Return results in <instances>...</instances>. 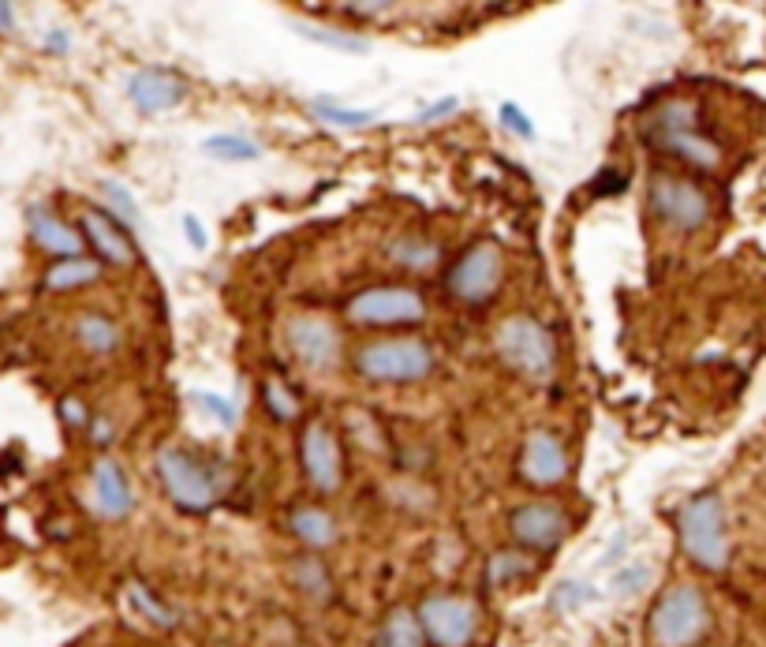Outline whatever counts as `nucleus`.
<instances>
[{"label":"nucleus","mask_w":766,"mask_h":647,"mask_svg":"<svg viewBox=\"0 0 766 647\" xmlns=\"http://www.w3.org/2000/svg\"><path fill=\"white\" fill-rule=\"evenodd\" d=\"M677 536L685 555L696 561L699 569L721 572L729 566V528H726V509L715 490H699L691 494L677 513Z\"/></svg>","instance_id":"nucleus-1"},{"label":"nucleus","mask_w":766,"mask_h":647,"mask_svg":"<svg viewBox=\"0 0 766 647\" xmlns=\"http://www.w3.org/2000/svg\"><path fill=\"white\" fill-rule=\"evenodd\" d=\"M707 625H710L707 595L691 580L669 584L647 614V636L655 647H691L699 644Z\"/></svg>","instance_id":"nucleus-2"},{"label":"nucleus","mask_w":766,"mask_h":647,"mask_svg":"<svg viewBox=\"0 0 766 647\" xmlns=\"http://www.w3.org/2000/svg\"><path fill=\"white\" fill-rule=\"evenodd\" d=\"M699 109L696 101L688 98H674L666 106H658V112L647 124V139L658 146V150L674 154V158L696 165V169H718L721 165V146L715 139L699 131Z\"/></svg>","instance_id":"nucleus-3"},{"label":"nucleus","mask_w":766,"mask_h":647,"mask_svg":"<svg viewBox=\"0 0 766 647\" xmlns=\"http://www.w3.org/2000/svg\"><path fill=\"white\" fill-rule=\"evenodd\" d=\"M494 349H498V360L528 382H546V379H553V371H558V344H553V333L546 330L542 322H534L531 315H509L501 322L494 330Z\"/></svg>","instance_id":"nucleus-4"},{"label":"nucleus","mask_w":766,"mask_h":647,"mask_svg":"<svg viewBox=\"0 0 766 647\" xmlns=\"http://www.w3.org/2000/svg\"><path fill=\"white\" fill-rule=\"evenodd\" d=\"M154 468L169 502L184 513H209L222 498V483H217L214 468H206L192 453L176 450V445H161L154 457Z\"/></svg>","instance_id":"nucleus-5"},{"label":"nucleus","mask_w":766,"mask_h":647,"mask_svg":"<svg viewBox=\"0 0 766 647\" xmlns=\"http://www.w3.org/2000/svg\"><path fill=\"white\" fill-rule=\"evenodd\" d=\"M355 371L371 382H423L434 371V352L423 337H390L371 341L355 352Z\"/></svg>","instance_id":"nucleus-6"},{"label":"nucleus","mask_w":766,"mask_h":647,"mask_svg":"<svg viewBox=\"0 0 766 647\" xmlns=\"http://www.w3.org/2000/svg\"><path fill=\"white\" fill-rule=\"evenodd\" d=\"M647 203L650 214L666 228H677V233H696L710 222V195L699 184L685 180V176L655 173L647 184Z\"/></svg>","instance_id":"nucleus-7"},{"label":"nucleus","mask_w":766,"mask_h":647,"mask_svg":"<svg viewBox=\"0 0 766 647\" xmlns=\"http://www.w3.org/2000/svg\"><path fill=\"white\" fill-rule=\"evenodd\" d=\"M355 326H412L426 318V300L415 288L404 285H377L366 292H355L344 307Z\"/></svg>","instance_id":"nucleus-8"},{"label":"nucleus","mask_w":766,"mask_h":647,"mask_svg":"<svg viewBox=\"0 0 766 647\" xmlns=\"http://www.w3.org/2000/svg\"><path fill=\"white\" fill-rule=\"evenodd\" d=\"M415 614H419V625H423L426 640L434 647H468L479 625L475 602L460 599V595H445V591L426 595Z\"/></svg>","instance_id":"nucleus-9"},{"label":"nucleus","mask_w":766,"mask_h":647,"mask_svg":"<svg viewBox=\"0 0 766 647\" xmlns=\"http://www.w3.org/2000/svg\"><path fill=\"white\" fill-rule=\"evenodd\" d=\"M449 296L460 304H487L501 288V252L498 244H471L445 274Z\"/></svg>","instance_id":"nucleus-10"},{"label":"nucleus","mask_w":766,"mask_h":647,"mask_svg":"<svg viewBox=\"0 0 766 647\" xmlns=\"http://www.w3.org/2000/svg\"><path fill=\"white\" fill-rule=\"evenodd\" d=\"M285 341H288L292 356H296L303 367L314 371V374L341 367L344 337H341V330L333 326L330 318H322V315H296V318H288Z\"/></svg>","instance_id":"nucleus-11"},{"label":"nucleus","mask_w":766,"mask_h":647,"mask_svg":"<svg viewBox=\"0 0 766 647\" xmlns=\"http://www.w3.org/2000/svg\"><path fill=\"white\" fill-rule=\"evenodd\" d=\"M509 531L528 550H553L569 536V513H564V506L550 502V498H534V502L512 509Z\"/></svg>","instance_id":"nucleus-12"},{"label":"nucleus","mask_w":766,"mask_h":647,"mask_svg":"<svg viewBox=\"0 0 766 647\" xmlns=\"http://www.w3.org/2000/svg\"><path fill=\"white\" fill-rule=\"evenodd\" d=\"M299 457H303V472H307L311 487L322 490V494H337L341 479H344V461H341V445L330 427L325 423L303 427Z\"/></svg>","instance_id":"nucleus-13"},{"label":"nucleus","mask_w":766,"mask_h":647,"mask_svg":"<svg viewBox=\"0 0 766 647\" xmlns=\"http://www.w3.org/2000/svg\"><path fill=\"white\" fill-rule=\"evenodd\" d=\"M520 476L534 487H558L569 476V453H564L561 438L553 431H531L523 438V453H520Z\"/></svg>","instance_id":"nucleus-14"},{"label":"nucleus","mask_w":766,"mask_h":647,"mask_svg":"<svg viewBox=\"0 0 766 647\" xmlns=\"http://www.w3.org/2000/svg\"><path fill=\"white\" fill-rule=\"evenodd\" d=\"M184 94H187V87L165 68H143V71H135V76L128 79L131 106L139 112H146V117H157V112L176 109L184 101Z\"/></svg>","instance_id":"nucleus-15"},{"label":"nucleus","mask_w":766,"mask_h":647,"mask_svg":"<svg viewBox=\"0 0 766 647\" xmlns=\"http://www.w3.org/2000/svg\"><path fill=\"white\" fill-rule=\"evenodd\" d=\"M90 487H94V509H98L101 520H124L131 513L135 494H131L128 472L120 468L117 457H98Z\"/></svg>","instance_id":"nucleus-16"},{"label":"nucleus","mask_w":766,"mask_h":647,"mask_svg":"<svg viewBox=\"0 0 766 647\" xmlns=\"http://www.w3.org/2000/svg\"><path fill=\"white\" fill-rule=\"evenodd\" d=\"M79 233L94 247V252H98L101 263H109V266H131L135 263V247H131L128 233H124V228L112 222L105 210H94V206H87L82 217H79Z\"/></svg>","instance_id":"nucleus-17"},{"label":"nucleus","mask_w":766,"mask_h":647,"mask_svg":"<svg viewBox=\"0 0 766 647\" xmlns=\"http://www.w3.org/2000/svg\"><path fill=\"white\" fill-rule=\"evenodd\" d=\"M27 228H30V239H35L41 252L57 255L60 263H65V258H79L82 252V233H76V228L65 225L60 217H52L46 206H30Z\"/></svg>","instance_id":"nucleus-18"},{"label":"nucleus","mask_w":766,"mask_h":647,"mask_svg":"<svg viewBox=\"0 0 766 647\" xmlns=\"http://www.w3.org/2000/svg\"><path fill=\"white\" fill-rule=\"evenodd\" d=\"M288 528L296 531L299 542H307L311 550H325L337 542V520L325 513L322 506H299L288 513Z\"/></svg>","instance_id":"nucleus-19"},{"label":"nucleus","mask_w":766,"mask_h":647,"mask_svg":"<svg viewBox=\"0 0 766 647\" xmlns=\"http://www.w3.org/2000/svg\"><path fill=\"white\" fill-rule=\"evenodd\" d=\"M423 640L426 633L412 607H393L374 633V647H423Z\"/></svg>","instance_id":"nucleus-20"},{"label":"nucleus","mask_w":766,"mask_h":647,"mask_svg":"<svg viewBox=\"0 0 766 647\" xmlns=\"http://www.w3.org/2000/svg\"><path fill=\"white\" fill-rule=\"evenodd\" d=\"M101 277V263L98 258H65V263L49 266L46 269V285L49 292H68V288H82V285H94V281Z\"/></svg>","instance_id":"nucleus-21"},{"label":"nucleus","mask_w":766,"mask_h":647,"mask_svg":"<svg viewBox=\"0 0 766 647\" xmlns=\"http://www.w3.org/2000/svg\"><path fill=\"white\" fill-rule=\"evenodd\" d=\"M288 577L292 584L303 591V595H311L314 602H325V599H333V580H330V569H325V561L318 555H303L296 558L288 566Z\"/></svg>","instance_id":"nucleus-22"},{"label":"nucleus","mask_w":766,"mask_h":647,"mask_svg":"<svg viewBox=\"0 0 766 647\" xmlns=\"http://www.w3.org/2000/svg\"><path fill=\"white\" fill-rule=\"evenodd\" d=\"M385 255L404 269H430L438 258H442V247H438L434 239H423V236H396L393 244L385 247Z\"/></svg>","instance_id":"nucleus-23"},{"label":"nucleus","mask_w":766,"mask_h":647,"mask_svg":"<svg viewBox=\"0 0 766 647\" xmlns=\"http://www.w3.org/2000/svg\"><path fill=\"white\" fill-rule=\"evenodd\" d=\"M76 337L87 352H94V356H109V352H117L120 344V330L117 322H109L105 315H82L76 322Z\"/></svg>","instance_id":"nucleus-24"},{"label":"nucleus","mask_w":766,"mask_h":647,"mask_svg":"<svg viewBox=\"0 0 766 647\" xmlns=\"http://www.w3.org/2000/svg\"><path fill=\"white\" fill-rule=\"evenodd\" d=\"M203 154H209L214 161H258V143L251 135L239 131H222L203 139Z\"/></svg>","instance_id":"nucleus-25"},{"label":"nucleus","mask_w":766,"mask_h":647,"mask_svg":"<svg viewBox=\"0 0 766 647\" xmlns=\"http://www.w3.org/2000/svg\"><path fill=\"white\" fill-rule=\"evenodd\" d=\"M101 198L109 206V217L128 233H139V203H135L131 187L120 180H101Z\"/></svg>","instance_id":"nucleus-26"},{"label":"nucleus","mask_w":766,"mask_h":647,"mask_svg":"<svg viewBox=\"0 0 766 647\" xmlns=\"http://www.w3.org/2000/svg\"><path fill=\"white\" fill-rule=\"evenodd\" d=\"M128 602L143 614L146 621L161 625V629H173V625H176V610L165 607V602L157 599V595H154L150 588H146L143 580H131V584H128Z\"/></svg>","instance_id":"nucleus-27"},{"label":"nucleus","mask_w":766,"mask_h":647,"mask_svg":"<svg viewBox=\"0 0 766 647\" xmlns=\"http://www.w3.org/2000/svg\"><path fill=\"white\" fill-rule=\"evenodd\" d=\"M531 569H534V558L523 555V550H498V555L487 561V580L490 584H509L517 577H528Z\"/></svg>","instance_id":"nucleus-28"},{"label":"nucleus","mask_w":766,"mask_h":647,"mask_svg":"<svg viewBox=\"0 0 766 647\" xmlns=\"http://www.w3.org/2000/svg\"><path fill=\"white\" fill-rule=\"evenodd\" d=\"M311 112L330 124V128H366L377 117L374 109H344L337 101H311Z\"/></svg>","instance_id":"nucleus-29"},{"label":"nucleus","mask_w":766,"mask_h":647,"mask_svg":"<svg viewBox=\"0 0 766 647\" xmlns=\"http://www.w3.org/2000/svg\"><path fill=\"white\" fill-rule=\"evenodd\" d=\"M299 35H307L311 41H318V46H330L337 49V53H371V46H366L363 38L355 35H341V30H325V27H311V23H296Z\"/></svg>","instance_id":"nucleus-30"},{"label":"nucleus","mask_w":766,"mask_h":647,"mask_svg":"<svg viewBox=\"0 0 766 647\" xmlns=\"http://www.w3.org/2000/svg\"><path fill=\"white\" fill-rule=\"evenodd\" d=\"M650 577H655V572H650L647 561H632V566H621V569H617V577L610 580V591L621 595V599H636V595L647 591Z\"/></svg>","instance_id":"nucleus-31"},{"label":"nucleus","mask_w":766,"mask_h":647,"mask_svg":"<svg viewBox=\"0 0 766 647\" xmlns=\"http://www.w3.org/2000/svg\"><path fill=\"white\" fill-rule=\"evenodd\" d=\"M262 404H266L277 420H296V415H299V401L288 393V385L277 382V379L262 382Z\"/></svg>","instance_id":"nucleus-32"},{"label":"nucleus","mask_w":766,"mask_h":647,"mask_svg":"<svg viewBox=\"0 0 766 647\" xmlns=\"http://www.w3.org/2000/svg\"><path fill=\"white\" fill-rule=\"evenodd\" d=\"M498 117H501V124H505V131L517 135V139H523V143H534V139H539V128H534V120L517 106V101H501V106H498Z\"/></svg>","instance_id":"nucleus-33"},{"label":"nucleus","mask_w":766,"mask_h":647,"mask_svg":"<svg viewBox=\"0 0 766 647\" xmlns=\"http://www.w3.org/2000/svg\"><path fill=\"white\" fill-rule=\"evenodd\" d=\"M595 595V588L587 580H564V584H558V588H553V595H550V607L553 610H576V607H583L587 599H591Z\"/></svg>","instance_id":"nucleus-34"},{"label":"nucleus","mask_w":766,"mask_h":647,"mask_svg":"<svg viewBox=\"0 0 766 647\" xmlns=\"http://www.w3.org/2000/svg\"><path fill=\"white\" fill-rule=\"evenodd\" d=\"M195 396V404L203 412H209V415H217V420H222L225 427H233L236 423V404L228 401V396H222V393H192Z\"/></svg>","instance_id":"nucleus-35"},{"label":"nucleus","mask_w":766,"mask_h":647,"mask_svg":"<svg viewBox=\"0 0 766 647\" xmlns=\"http://www.w3.org/2000/svg\"><path fill=\"white\" fill-rule=\"evenodd\" d=\"M625 176L621 173H613V169H606V173H598V180H591V192L595 195H617V192H625Z\"/></svg>","instance_id":"nucleus-36"},{"label":"nucleus","mask_w":766,"mask_h":647,"mask_svg":"<svg viewBox=\"0 0 766 647\" xmlns=\"http://www.w3.org/2000/svg\"><path fill=\"white\" fill-rule=\"evenodd\" d=\"M60 420H65L68 427H87L90 415H87V409H82V404L76 401V396H65V401H60Z\"/></svg>","instance_id":"nucleus-37"},{"label":"nucleus","mask_w":766,"mask_h":647,"mask_svg":"<svg viewBox=\"0 0 766 647\" xmlns=\"http://www.w3.org/2000/svg\"><path fill=\"white\" fill-rule=\"evenodd\" d=\"M460 109V98H442L434 101V106H426L423 112H419V120H438V117H449V112Z\"/></svg>","instance_id":"nucleus-38"},{"label":"nucleus","mask_w":766,"mask_h":647,"mask_svg":"<svg viewBox=\"0 0 766 647\" xmlns=\"http://www.w3.org/2000/svg\"><path fill=\"white\" fill-rule=\"evenodd\" d=\"M625 550H628V531L621 528V531H617V536L610 539V550H606V555H602V561H598V566H602V569H606V566H613V561L621 558Z\"/></svg>","instance_id":"nucleus-39"},{"label":"nucleus","mask_w":766,"mask_h":647,"mask_svg":"<svg viewBox=\"0 0 766 647\" xmlns=\"http://www.w3.org/2000/svg\"><path fill=\"white\" fill-rule=\"evenodd\" d=\"M184 236H187V244H192V247H206V228L198 225L195 214H184Z\"/></svg>","instance_id":"nucleus-40"},{"label":"nucleus","mask_w":766,"mask_h":647,"mask_svg":"<svg viewBox=\"0 0 766 647\" xmlns=\"http://www.w3.org/2000/svg\"><path fill=\"white\" fill-rule=\"evenodd\" d=\"M8 30H16V12H12V4L0 0V35H8Z\"/></svg>","instance_id":"nucleus-41"},{"label":"nucleus","mask_w":766,"mask_h":647,"mask_svg":"<svg viewBox=\"0 0 766 647\" xmlns=\"http://www.w3.org/2000/svg\"><path fill=\"white\" fill-rule=\"evenodd\" d=\"M90 438H94V442H98V445H105V442H109V438H112V427H109V420H98V423H94Z\"/></svg>","instance_id":"nucleus-42"},{"label":"nucleus","mask_w":766,"mask_h":647,"mask_svg":"<svg viewBox=\"0 0 766 647\" xmlns=\"http://www.w3.org/2000/svg\"><path fill=\"white\" fill-rule=\"evenodd\" d=\"M46 46L52 49V53H68V35H65V30H52Z\"/></svg>","instance_id":"nucleus-43"}]
</instances>
